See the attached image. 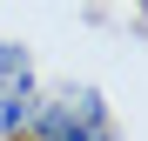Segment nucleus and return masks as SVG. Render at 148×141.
Segmentation results:
<instances>
[{"mask_svg":"<svg viewBox=\"0 0 148 141\" xmlns=\"http://www.w3.org/2000/svg\"><path fill=\"white\" fill-rule=\"evenodd\" d=\"M34 128L40 141H108V108L94 87H67L47 108H34Z\"/></svg>","mask_w":148,"mask_h":141,"instance_id":"1","label":"nucleus"}]
</instances>
